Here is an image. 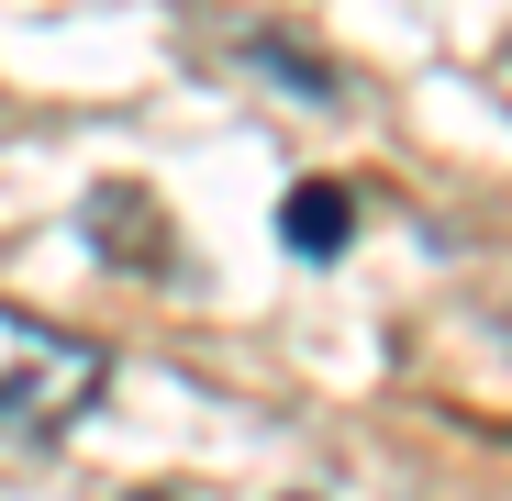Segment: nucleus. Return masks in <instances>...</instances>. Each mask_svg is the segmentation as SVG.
<instances>
[{"label": "nucleus", "mask_w": 512, "mask_h": 501, "mask_svg": "<svg viewBox=\"0 0 512 501\" xmlns=\"http://www.w3.org/2000/svg\"><path fill=\"white\" fill-rule=\"evenodd\" d=\"M112 390V357L23 301H0V446H45Z\"/></svg>", "instance_id": "nucleus-1"}, {"label": "nucleus", "mask_w": 512, "mask_h": 501, "mask_svg": "<svg viewBox=\"0 0 512 501\" xmlns=\"http://www.w3.org/2000/svg\"><path fill=\"white\" fill-rule=\"evenodd\" d=\"M279 223H290V245H312V257H323V245H346V201H334V190H301Z\"/></svg>", "instance_id": "nucleus-2"}]
</instances>
